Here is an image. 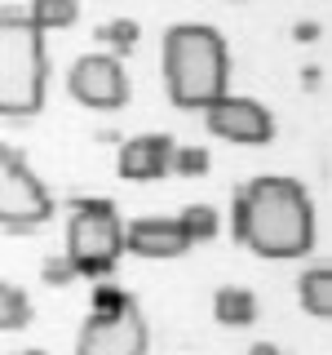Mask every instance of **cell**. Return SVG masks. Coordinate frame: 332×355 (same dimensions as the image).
<instances>
[{"instance_id": "cell-21", "label": "cell", "mask_w": 332, "mask_h": 355, "mask_svg": "<svg viewBox=\"0 0 332 355\" xmlns=\"http://www.w3.org/2000/svg\"><path fill=\"white\" fill-rule=\"evenodd\" d=\"M319 80H324V76H319V67H302V85L306 89H319Z\"/></svg>"}, {"instance_id": "cell-15", "label": "cell", "mask_w": 332, "mask_h": 355, "mask_svg": "<svg viewBox=\"0 0 332 355\" xmlns=\"http://www.w3.org/2000/svg\"><path fill=\"white\" fill-rule=\"evenodd\" d=\"M0 324H5V329L31 324V302H27V293H22L14 280L0 284Z\"/></svg>"}, {"instance_id": "cell-5", "label": "cell", "mask_w": 332, "mask_h": 355, "mask_svg": "<svg viewBox=\"0 0 332 355\" xmlns=\"http://www.w3.org/2000/svg\"><path fill=\"white\" fill-rule=\"evenodd\" d=\"M53 218V196L44 191L18 147H0V227L5 231H36Z\"/></svg>"}, {"instance_id": "cell-3", "label": "cell", "mask_w": 332, "mask_h": 355, "mask_svg": "<svg viewBox=\"0 0 332 355\" xmlns=\"http://www.w3.org/2000/svg\"><path fill=\"white\" fill-rule=\"evenodd\" d=\"M44 80H49L44 31L31 22V14L5 5L0 14V111L9 120L36 116L44 107Z\"/></svg>"}, {"instance_id": "cell-19", "label": "cell", "mask_w": 332, "mask_h": 355, "mask_svg": "<svg viewBox=\"0 0 332 355\" xmlns=\"http://www.w3.org/2000/svg\"><path fill=\"white\" fill-rule=\"evenodd\" d=\"M173 169L182 173V178H199V173H208V151H204V147H177Z\"/></svg>"}, {"instance_id": "cell-1", "label": "cell", "mask_w": 332, "mask_h": 355, "mask_svg": "<svg viewBox=\"0 0 332 355\" xmlns=\"http://www.w3.org/2000/svg\"><path fill=\"white\" fill-rule=\"evenodd\" d=\"M230 236L257 258H302L315 249V205L306 187L284 173H261L230 200Z\"/></svg>"}, {"instance_id": "cell-8", "label": "cell", "mask_w": 332, "mask_h": 355, "mask_svg": "<svg viewBox=\"0 0 332 355\" xmlns=\"http://www.w3.org/2000/svg\"><path fill=\"white\" fill-rule=\"evenodd\" d=\"M204 125L226 142H243V147H266L275 138V116L266 111L257 98L226 94L204 111Z\"/></svg>"}, {"instance_id": "cell-17", "label": "cell", "mask_w": 332, "mask_h": 355, "mask_svg": "<svg viewBox=\"0 0 332 355\" xmlns=\"http://www.w3.org/2000/svg\"><path fill=\"white\" fill-rule=\"evenodd\" d=\"M40 275H44V284H53V288H66L75 280V275H80V266H75V258L71 253H49V258L40 262Z\"/></svg>"}, {"instance_id": "cell-10", "label": "cell", "mask_w": 332, "mask_h": 355, "mask_svg": "<svg viewBox=\"0 0 332 355\" xmlns=\"http://www.w3.org/2000/svg\"><path fill=\"white\" fill-rule=\"evenodd\" d=\"M191 236H186L182 218H138L129 222V249L138 258H182L191 249Z\"/></svg>"}, {"instance_id": "cell-14", "label": "cell", "mask_w": 332, "mask_h": 355, "mask_svg": "<svg viewBox=\"0 0 332 355\" xmlns=\"http://www.w3.org/2000/svg\"><path fill=\"white\" fill-rule=\"evenodd\" d=\"M93 36H98V40H102L107 49H111V53L120 58V53H129L133 44H138L142 27H138L133 18H111V22H98V31H93Z\"/></svg>"}, {"instance_id": "cell-16", "label": "cell", "mask_w": 332, "mask_h": 355, "mask_svg": "<svg viewBox=\"0 0 332 355\" xmlns=\"http://www.w3.org/2000/svg\"><path fill=\"white\" fill-rule=\"evenodd\" d=\"M177 218H182V227H186L191 240H213L217 236V209L213 205H186Z\"/></svg>"}, {"instance_id": "cell-22", "label": "cell", "mask_w": 332, "mask_h": 355, "mask_svg": "<svg viewBox=\"0 0 332 355\" xmlns=\"http://www.w3.org/2000/svg\"><path fill=\"white\" fill-rule=\"evenodd\" d=\"M248 355H284V351L275 347V342H252V347H248Z\"/></svg>"}, {"instance_id": "cell-18", "label": "cell", "mask_w": 332, "mask_h": 355, "mask_svg": "<svg viewBox=\"0 0 332 355\" xmlns=\"http://www.w3.org/2000/svg\"><path fill=\"white\" fill-rule=\"evenodd\" d=\"M93 311L98 315H120V311H129L133 306V297L124 293V288H116V284H93Z\"/></svg>"}, {"instance_id": "cell-2", "label": "cell", "mask_w": 332, "mask_h": 355, "mask_svg": "<svg viewBox=\"0 0 332 355\" xmlns=\"http://www.w3.org/2000/svg\"><path fill=\"white\" fill-rule=\"evenodd\" d=\"M160 58H164V85H169L173 107L208 111L217 98H226L230 53L217 27H208V22H173L164 31Z\"/></svg>"}, {"instance_id": "cell-20", "label": "cell", "mask_w": 332, "mask_h": 355, "mask_svg": "<svg viewBox=\"0 0 332 355\" xmlns=\"http://www.w3.org/2000/svg\"><path fill=\"white\" fill-rule=\"evenodd\" d=\"M293 40H302V44H310V40H319V22H297V27H293Z\"/></svg>"}, {"instance_id": "cell-13", "label": "cell", "mask_w": 332, "mask_h": 355, "mask_svg": "<svg viewBox=\"0 0 332 355\" xmlns=\"http://www.w3.org/2000/svg\"><path fill=\"white\" fill-rule=\"evenodd\" d=\"M31 22L40 31H53V27H71L80 18V0H31Z\"/></svg>"}, {"instance_id": "cell-7", "label": "cell", "mask_w": 332, "mask_h": 355, "mask_svg": "<svg viewBox=\"0 0 332 355\" xmlns=\"http://www.w3.org/2000/svg\"><path fill=\"white\" fill-rule=\"evenodd\" d=\"M147 320L138 315V306L120 311V315H89L80 338H75V355H147Z\"/></svg>"}, {"instance_id": "cell-23", "label": "cell", "mask_w": 332, "mask_h": 355, "mask_svg": "<svg viewBox=\"0 0 332 355\" xmlns=\"http://www.w3.org/2000/svg\"><path fill=\"white\" fill-rule=\"evenodd\" d=\"M14 355H49V351H14Z\"/></svg>"}, {"instance_id": "cell-12", "label": "cell", "mask_w": 332, "mask_h": 355, "mask_svg": "<svg viewBox=\"0 0 332 355\" xmlns=\"http://www.w3.org/2000/svg\"><path fill=\"white\" fill-rule=\"evenodd\" d=\"M297 297H302V306L310 311V315L332 320V262L302 271V280H297Z\"/></svg>"}, {"instance_id": "cell-4", "label": "cell", "mask_w": 332, "mask_h": 355, "mask_svg": "<svg viewBox=\"0 0 332 355\" xmlns=\"http://www.w3.org/2000/svg\"><path fill=\"white\" fill-rule=\"evenodd\" d=\"M124 249H129V227L120 222L116 205L102 196H75L71 218H66V253L75 258L80 275H89V280L111 275Z\"/></svg>"}, {"instance_id": "cell-9", "label": "cell", "mask_w": 332, "mask_h": 355, "mask_svg": "<svg viewBox=\"0 0 332 355\" xmlns=\"http://www.w3.org/2000/svg\"><path fill=\"white\" fill-rule=\"evenodd\" d=\"M173 155H177V142L169 133H138V138L120 142L116 169L124 182H155V178L173 169Z\"/></svg>"}, {"instance_id": "cell-6", "label": "cell", "mask_w": 332, "mask_h": 355, "mask_svg": "<svg viewBox=\"0 0 332 355\" xmlns=\"http://www.w3.org/2000/svg\"><path fill=\"white\" fill-rule=\"evenodd\" d=\"M66 89L75 103L93 111H116L129 103V76L116 53H80L66 71Z\"/></svg>"}, {"instance_id": "cell-11", "label": "cell", "mask_w": 332, "mask_h": 355, "mask_svg": "<svg viewBox=\"0 0 332 355\" xmlns=\"http://www.w3.org/2000/svg\"><path fill=\"white\" fill-rule=\"evenodd\" d=\"M213 320L226 329H248L257 324V293L239 284H221L213 293Z\"/></svg>"}]
</instances>
